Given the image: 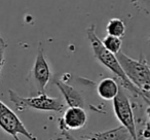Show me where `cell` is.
Instances as JSON below:
<instances>
[{
	"label": "cell",
	"instance_id": "6da1fadb",
	"mask_svg": "<svg viewBox=\"0 0 150 140\" xmlns=\"http://www.w3.org/2000/svg\"><path fill=\"white\" fill-rule=\"evenodd\" d=\"M86 35H88V39L91 43V46H92L94 57L103 66L106 67L109 71L112 72L117 77V80H119V82H120L119 86L125 89V90L133 93L135 96H141L142 92L129 82V80L127 77L125 73L123 72L122 68H121L120 64H119L118 60H117L116 55L109 52L103 45L102 40L97 35L96 25H91L86 29Z\"/></svg>",
	"mask_w": 150,
	"mask_h": 140
},
{
	"label": "cell",
	"instance_id": "7a4b0ae2",
	"mask_svg": "<svg viewBox=\"0 0 150 140\" xmlns=\"http://www.w3.org/2000/svg\"><path fill=\"white\" fill-rule=\"evenodd\" d=\"M117 60L129 82L141 92L150 90V66L141 55L139 60L131 58L125 53L116 54Z\"/></svg>",
	"mask_w": 150,
	"mask_h": 140
},
{
	"label": "cell",
	"instance_id": "3957f363",
	"mask_svg": "<svg viewBox=\"0 0 150 140\" xmlns=\"http://www.w3.org/2000/svg\"><path fill=\"white\" fill-rule=\"evenodd\" d=\"M9 100L13 103L18 111H25L27 109H34L39 111H54L62 112L66 108V104L61 99L50 97L45 93L37 94L33 97H22L17 92L8 90Z\"/></svg>",
	"mask_w": 150,
	"mask_h": 140
},
{
	"label": "cell",
	"instance_id": "277c9868",
	"mask_svg": "<svg viewBox=\"0 0 150 140\" xmlns=\"http://www.w3.org/2000/svg\"><path fill=\"white\" fill-rule=\"evenodd\" d=\"M125 89H119L117 96L113 99V110H114L115 117L117 121L121 124L122 127L127 129L129 134L131 135L132 140H139L136 128V119L134 114L133 105L129 101L127 95L125 94Z\"/></svg>",
	"mask_w": 150,
	"mask_h": 140
},
{
	"label": "cell",
	"instance_id": "5b68a950",
	"mask_svg": "<svg viewBox=\"0 0 150 140\" xmlns=\"http://www.w3.org/2000/svg\"><path fill=\"white\" fill-rule=\"evenodd\" d=\"M0 128L9 134L15 140H20L19 135H23L28 140H37V138L25 127L23 122L6 104L0 100Z\"/></svg>",
	"mask_w": 150,
	"mask_h": 140
},
{
	"label": "cell",
	"instance_id": "8992f818",
	"mask_svg": "<svg viewBox=\"0 0 150 140\" xmlns=\"http://www.w3.org/2000/svg\"><path fill=\"white\" fill-rule=\"evenodd\" d=\"M31 77L37 94L45 93L46 87L52 80V71L41 43H39L38 46L35 62L31 71Z\"/></svg>",
	"mask_w": 150,
	"mask_h": 140
},
{
	"label": "cell",
	"instance_id": "52a82bcc",
	"mask_svg": "<svg viewBox=\"0 0 150 140\" xmlns=\"http://www.w3.org/2000/svg\"><path fill=\"white\" fill-rule=\"evenodd\" d=\"M88 123V113L83 107H68L63 117L59 119V129L66 131H76Z\"/></svg>",
	"mask_w": 150,
	"mask_h": 140
},
{
	"label": "cell",
	"instance_id": "ba28073f",
	"mask_svg": "<svg viewBox=\"0 0 150 140\" xmlns=\"http://www.w3.org/2000/svg\"><path fill=\"white\" fill-rule=\"evenodd\" d=\"M54 82L61 92V94L63 95L68 107H84L83 97L74 87L66 84L63 80H57V78L54 80Z\"/></svg>",
	"mask_w": 150,
	"mask_h": 140
},
{
	"label": "cell",
	"instance_id": "9c48e42d",
	"mask_svg": "<svg viewBox=\"0 0 150 140\" xmlns=\"http://www.w3.org/2000/svg\"><path fill=\"white\" fill-rule=\"evenodd\" d=\"M82 138L84 140H129L131 135L125 127L119 126L104 132L91 133L90 135Z\"/></svg>",
	"mask_w": 150,
	"mask_h": 140
},
{
	"label": "cell",
	"instance_id": "30bf717a",
	"mask_svg": "<svg viewBox=\"0 0 150 140\" xmlns=\"http://www.w3.org/2000/svg\"><path fill=\"white\" fill-rule=\"evenodd\" d=\"M120 86L112 77H105L97 86V93L99 97L105 101L113 100L117 96Z\"/></svg>",
	"mask_w": 150,
	"mask_h": 140
},
{
	"label": "cell",
	"instance_id": "8fae6325",
	"mask_svg": "<svg viewBox=\"0 0 150 140\" xmlns=\"http://www.w3.org/2000/svg\"><path fill=\"white\" fill-rule=\"evenodd\" d=\"M125 22L119 18H112L109 20V22L106 25V32L108 35L117 36V37H123L125 34Z\"/></svg>",
	"mask_w": 150,
	"mask_h": 140
},
{
	"label": "cell",
	"instance_id": "7c38bea8",
	"mask_svg": "<svg viewBox=\"0 0 150 140\" xmlns=\"http://www.w3.org/2000/svg\"><path fill=\"white\" fill-rule=\"evenodd\" d=\"M103 45L105 46L106 50H108L109 52H111L112 54L116 55L119 52H121V48H122V39L120 37L117 36H112L108 35L105 36L104 39L102 40Z\"/></svg>",
	"mask_w": 150,
	"mask_h": 140
},
{
	"label": "cell",
	"instance_id": "4fadbf2b",
	"mask_svg": "<svg viewBox=\"0 0 150 140\" xmlns=\"http://www.w3.org/2000/svg\"><path fill=\"white\" fill-rule=\"evenodd\" d=\"M7 43L5 42V40L1 37V34H0V77H1V74H2L3 67L5 64V50L7 48Z\"/></svg>",
	"mask_w": 150,
	"mask_h": 140
},
{
	"label": "cell",
	"instance_id": "5bb4252c",
	"mask_svg": "<svg viewBox=\"0 0 150 140\" xmlns=\"http://www.w3.org/2000/svg\"><path fill=\"white\" fill-rule=\"evenodd\" d=\"M132 2L139 11L150 15V0H132Z\"/></svg>",
	"mask_w": 150,
	"mask_h": 140
},
{
	"label": "cell",
	"instance_id": "9a60e30c",
	"mask_svg": "<svg viewBox=\"0 0 150 140\" xmlns=\"http://www.w3.org/2000/svg\"><path fill=\"white\" fill-rule=\"evenodd\" d=\"M139 140H147L150 139V121H147L145 123L144 129L138 134Z\"/></svg>",
	"mask_w": 150,
	"mask_h": 140
},
{
	"label": "cell",
	"instance_id": "2e32d148",
	"mask_svg": "<svg viewBox=\"0 0 150 140\" xmlns=\"http://www.w3.org/2000/svg\"><path fill=\"white\" fill-rule=\"evenodd\" d=\"M60 131H61V134H62L67 140H79V139H77V138H75L73 135H71V134L69 133L68 131H66V130H60Z\"/></svg>",
	"mask_w": 150,
	"mask_h": 140
},
{
	"label": "cell",
	"instance_id": "e0dca14e",
	"mask_svg": "<svg viewBox=\"0 0 150 140\" xmlns=\"http://www.w3.org/2000/svg\"><path fill=\"white\" fill-rule=\"evenodd\" d=\"M140 97H142V98H143L144 100L146 101V102L150 103V90L142 92V94H141V96H140Z\"/></svg>",
	"mask_w": 150,
	"mask_h": 140
},
{
	"label": "cell",
	"instance_id": "ac0fdd59",
	"mask_svg": "<svg viewBox=\"0 0 150 140\" xmlns=\"http://www.w3.org/2000/svg\"><path fill=\"white\" fill-rule=\"evenodd\" d=\"M146 117H147V119H148V121H150V105L149 106L146 108Z\"/></svg>",
	"mask_w": 150,
	"mask_h": 140
},
{
	"label": "cell",
	"instance_id": "d6986e66",
	"mask_svg": "<svg viewBox=\"0 0 150 140\" xmlns=\"http://www.w3.org/2000/svg\"><path fill=\"white\" fill-rule=\"evenodd\" d=\"M54 140H62V138H57V139H54Z\"/></svg>",
	"mask_w": 150,
	"mask_h": 140
}]
</instances>
